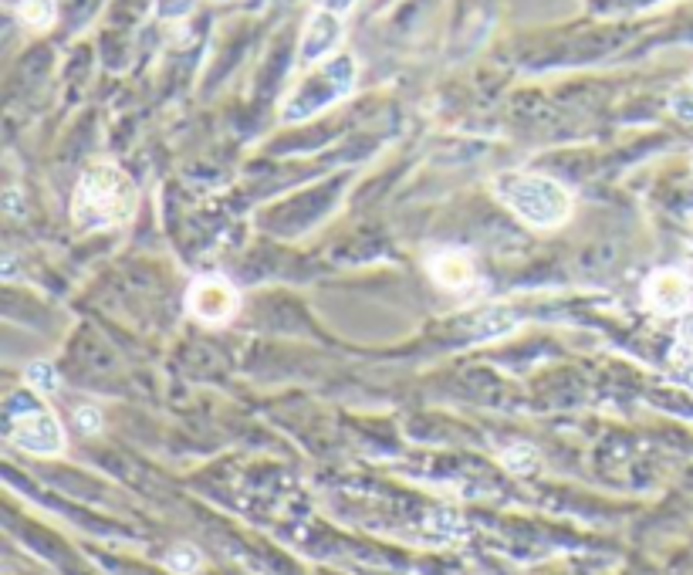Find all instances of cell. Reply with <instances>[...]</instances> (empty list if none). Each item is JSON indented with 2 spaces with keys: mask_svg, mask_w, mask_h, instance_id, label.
<instances>
[{
  "mask_svg": "<svg viewBox=\"0 0 693 575\" xmlns=\"http://www.w3.org/2000/svg\"><path fill=\"white\" fill-rule=\"evenodd\" d=\"M497 200L514 210L524 224L538 230H555L572 217V197L552 176L535 173H497L491 180Z\"/></svg>",
  "mask_w": 693,
  "mask_h": 575,
  "instance_id": "2",
  "label": "cell"
},
{
  "mask_svg": "<svg viewBox=\"0 0 693 575\" xmlns=\"http://www.w3.org/2000/svg\"><path fill=\"white\" fill-rule=\"evenodd\" d=\"M430 274H433V281H437L440 288H450V291L470 288V285H474V278H477L474 261H470L464 251H453V247L433 254V258H430Z\"/></svg>",
  "mask_w": 693,
  "mask_h": 575,
  "instance_id": "7",
  "label": "cell"
},
{
  "mask_svg": "<svg viewBox=\"0 0 693 575\" xmlns=\"http://www.w3.org/2000/svg\"><path fill=\"white\" fill-rule=\"evenodd\" d=\"M349 4H352V0H325V7H328V11H335V14L345 11Z\"/></svg>",
  "mask_w": 693,
  "mask_h": 575,
  "instance_id": "17",
  "label": "cell"
},
{
  "mask_svg": "<svg viewBox=\"0 0 693 575\" xmlns=\"http://www.w3.org/2000/svg\"><path fill=\"white\" fill-rule=\"evenodd\" d=\"M501 460L511 474H531L538 467L541 454H538V447H531V444H514V447L504 450Z\"/></svg>",
  "mask_w": 693,
  "mask_h": 575,
  "instance_id": "9",
  "label": "cell"
},
{
  "mask_svg": "<svg viewBox=\"0 0 693 575\" xmlns=\"http://www.w3.org/2000/svg\"><path fill=\"white\" fill-rule=\"evenodd\" d=\"M339 41H342V17L335 11H328V7H322V11L312 14L305 34H301L298 61L301 65H315L318 58H325L328 51H335V44Z\"/></svg>",
  "mask_w": 693,
  "mask_h": 575,
  "instance_id": "6",
  "label": "cell"
},
{
  "mask_svg": "<svg viewBox=\"0 0 693 575\" xmlns=\"http://www.w3.org/2000/svg\"><path fill=\"white\" fill-rule=\"evenodd\" d=\"M426 528H430L437 538H460L464 535V521L453 515V511H437V515H430Z\"/></svg>",
  "mask_w": 693,
  "mask_h": 575,
  "instance_id": "13",
  "label": "cell"
},
{
  "mask_svg": "<svg viewBox=\"0 0 693 575\" xmlns=\"http://www.w3.org/2000/svg\"><path fill=\"white\" fill-rule=\"evenodd\" d=\"M17 14H21V21L28 24V28L44 31V28H51V24H55L58 7H55V0H24Z\"/></svg>",
  "mask_w": 693,
  "mask_h": 575,
  "instance_id": "8",
  "label": "cell"
},
{
  "mask_svg": "<svg viewBox=\"0 0 693 575\" xmlns=\"http://www.w3.org/2000/svg\"><path fill=\"white\" fill-rule=\"evenodd\" d=\"M670 112L683 122H693V88H680L670 99Z\"/></svg>",
  "mask_w": 693,
  "mask_h": 575,
  "instance_id": "14",
  "label": "cell"
},
{
  "mask_svg": "<svg viewBox=\"0 0 693 575\" xmlns=\"http://www.w3.org/2000/svg\"><path fill=\"white\" fill-rule=\"evenodd\" d=\"M75 423L82 433H99L102 430V413L95 410V406H82V410L75 413Z\"/></svg>",
  "mask_w": 693,
  "mask_h": 575,
  "instance_id": "15",
  "label": "cell"
},
{
  "mask_svg": "<svg viewBox=\"0 0 693 575\" xmlns=\"http://www.w3.org/2000/svg\"><path fill=\"white\" fill-rule=\"evenodd\" d=\"M186 305H190V312L197 315L200 322L220 325L237 312V291L227 278L203 274V278L193 281L190 295H186Z\"/></svg>",
  "mask_w": 693,
  "mask_h": 575,
  "instance_id": "4",
  "label": "cell"
},
{
  "mask_svg": "<svg viewBox=\"0 0 693 575\" xmlns=\"http://www.w3.org/2000/svg\"><path fill=\"white\" fill-rule=\"evenodd\" d=\"M136 214V187L119 166L95 163L88 166L85 176L75 187L71 200V217L85 230L119 227Z\"/></svg>",
  "mask_w": 693,
  "mask_h": 575,
  "instance_id": "1",
  "label": "cell"
},
{
  "mask_svg": "<svg viewBox=\"0 0 693 575\" xmlns=\"http://www.w3.org/2000/svg\"><path fill=\"white\" fill-rule=\"evenodd\" d=\"M4 274H7V278H11V274H14V258H11V254H7V258H4Z\"/></svg>",
  "mask_w": 693,
  "mask_h": 575,
  "instance_id": "18",
  "label": "cell"
},
{
  "mask_svg": "<svg viewBox=\"0 0 693 575\" xmlns=\"http://www.w3.org/2000/svg\"><path fill=\"white\" fill-rule=\"evenodd\" d=\"M11 440L28 454L38 457H55L65 450V427L58 423L55 413L41 410L28 413V417H17L11 420Z\"/></svg>",
  "mask_w": 693,
  "mask_h": 575,
  "instance_id": "3",
  "label": "cell"
},
{
  "mask_svg": "<svg viewBox=\"0 0 693 575\" xmlns=\"http://www.w3.org/2000/svg\"><path fill=\"white\" fill-rule=\"evenodd\" d=\"M166 565H170L173 572H180V575H193V572H200L203 555L193 545H173L170 552H166Z\"/></svg>",
  "mask_w": 693,
  "mask_h": 575,
  "instance_id": "10",
  "label": "cell"
},
{
  "mask_svg": "<svg viewBox=\"0 0 693 575\" xmlns=\"http://www.w3.org/2000/svg\"><path fill=\"white\" fill-rule=\"evenodd\" d=\"M693 288L680 271H656L646 281V302L656 315H683L690 308Z\"/></svg>",
  "mask_w": 693,
  "mask_h": 575,
  "instance_id": "5",
  "label": "cell"
},
{
  "mask_svg": "<svg viewBox=\"0 0 693 575\" xmlns=\"http://www.w3.org/2000/svg\"><path fill=\"white\" fill-rule=\"evenodd\" d=\"M670 373H673V379H677V383L693 389V345L680 342L677 349L670 352Z\"/></svg>",
  "mask_w": 693,
  "mask_h": 575,
  "instance_id": "12",
  "label": "cell"
},
{
  "mask_svg": "<svg viewBox=\"0 0 693 575\" xmlns=\"http://www.w3.org/2000/svg\"><path fill=\"white\" fill-rule=\"evenodd\" d=\"M17 197H21L17 190H7V214H17V210H21V203H17Z\"/></svg>",
  "mask_w": 693,
  "mask_h": 575,
  "instance_id": "16",
  "label": "cell"
},
{
  "mask_svg": "<svg viewBox=\"0 0 693 575\" xmlns=\"http://www.w3.org/2000/svg\"><path fill=\"white\" fill-rule=\"evenodd\" d=\"M24 379H28V386L34 389V393H55V389H58V369L51 366V362H44V359L31 362Z\"/></svg>",
  "mask_w": 693,
  "mask_h": 575,
  "instance_id": "11",
  "label": "cell"
}]
</instances>
